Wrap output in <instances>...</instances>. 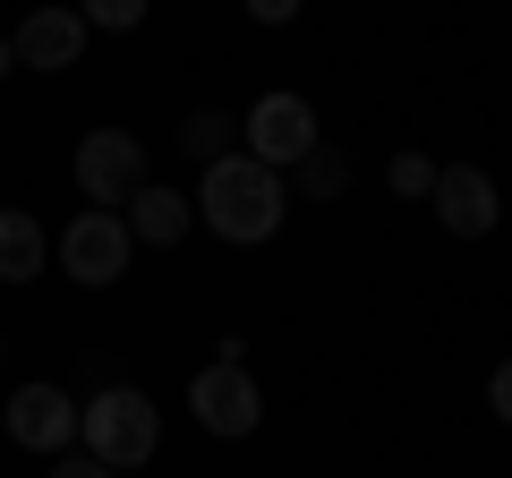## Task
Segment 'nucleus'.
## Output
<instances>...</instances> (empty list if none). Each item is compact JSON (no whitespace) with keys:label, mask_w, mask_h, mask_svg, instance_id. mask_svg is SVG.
<instances>
[{"label":"nucleus","mask_w":512,"mask_h":478,"mask_svg":"<svg viewBox=\"0 0 512 478\" xmlns=\"http://www.w3.org/2000/svg\"><path fill=\"white\" fill-rule=\"evenodd\" d=\"M197 222L214 239H231V248H265V239L282 231V214H291V188L274 180L265 163H248V154H222V163H205L197 180Z\"/></svg>","instance_id":"nucleus-1"},{"label":"nucleus","mask_w":512,"mask_h":478,"mask_svg":"<svg viewBox=\"0 0 512 478\" xmlns=\"http://www.w3.org/2000/svg\"><path fill=\"white\" fill-rule=\"evenodd\" d=\"M77 436H86V461H103V470L120 478V470H146V461L163 453V410L137 385H103L77 410Z\"/></svg>","instance_id":"nucleus-2"},{"label":"nucleus","mask_w":512,"mask_h":478,"mask_svg":"<svg viewBox=\"0 0 512 478\" xmlns=\"http://www.w3.org/2000/svg\"><path fill=\"white\" fill-rule=\"evenodd\" d=\"M316 146H325V137H316V103H308V94H256V111H248V163H265L282 180V171H299Z\"/></svg>","instance_id":"nucleus-3"},{"label":"nucleus","mask_w":512,"mask_h":478,"mask_svg":"<svg viewBox=\"0 0 512 478\" xmlns=\"http://www.w3.org/2000/svg\"><path fill=\"white\" fill-rule=\"evenodd\" d=\"M77 188H86L94 214H120V205L146 188V146L128 129H86L77 137Z\"/></svg>","instance_id":"nucleus-4"},{"label":"nucleus","mask_w":512,"mask_h":478,"mask_svg":"<svg viewBox=\"0 0 512 478\" xmlns=\"http://www.w3.org/2000/svg\"><path fill=\"white\" fill-rule=\"evenodd\" d=\"M188 410H197L205 436H256V419H265V393H256V376L239 368V359H214V368L188 376Z\"/></svg>","instance_id":"nucleus-5"},{"label":"nucleus","mask_w":512,"mask_h":478,"mask_svg":"<svg viewBox=\"0 0 512 478\" xmlns=\"http://www.w3.org/2000/svg\"><path fill=\"white\" fill-rule=\"evenodd\" d=\"M128 248H137L128 222L120 214H94V205L60 231V265H69V282H86V291H111V282L128 274Z\"/></svg>","instance_id":"nucleus-6"},{"label":"nucleus","mask_w":512,"mask_h":478,"mask_svg":"<svg viewBox=\"0 0 512 478\" xmlns=\"http://www.w3.org/2000/svg\"><path fill=\"white\" fill-rule=\"evenodd\" d=\"M427 197H436V222H444L453 239H487L495 222H504V197H495V171H478V163H444Z\"/></svg>","instance_id":"nucleus-7"},{"label":"nucleus","mask_w":512,"mask_h":478,"mask_svg":"<svg viewBox=\"0 0 512 478\" xmlns=\"http://www.w3.org/2000/svg\"><path fill=\"white\" fill-rule=\"evenodd\" d=\"M9 444H26V453H69L77 444V402L60 385H18L9 393Z\"/></svg>","instance_id":"nucleus-8"},{"label":"nucleus","mask_w":512,"mask_h":478,"mask_svg":"<svg viewBox=\"0 0 512 478\" xmlns=\"http://www.w3.org/2000/svg\"><path fill=\"white\" fill-rule=\"evenodd\" d=\"M9 52H18V69H77L86 60V18L77 9H35L9 35Z\"/></svg>","instance_id":"nucleus-9"},{"label":"nucleus","mask_w":512,"mask_h":478,"mask_svg":"<svg viewBox=\"0 0 512 478\" xmlns=\"http://www.w3.org/2000/svg\"><path fill=\"white\" fill-rule=\"evenodd\" d=\"M128 239H146V248H180V239H188V222H197V205H188L180 197V188H137V197H128Z\"/></svg>","instance_id":"nucleus-10"},{"label":"nucleus","mask_w":512,"mask_h":478,"mask_svg":"<svg viewBox=\"0 0 512 478\" xmlns=\"http://www.w3.org/2000/svg\"><path fill=\"white\" fill-rule=\"evenodd\" d=\"M43 257H52V239L26 205H0V282H35Z\"/></svg>","instance_id":"nucleus-11"},{"label":"nucleus","mask_w":512,"mask_h":478,"mask_svg":"<svg viewBox=\"0 0 512 478\" xmlns=\"http://www.w3.org/2000/svg\"><path fill=\"white\" fill-rule=\"evenodd\" d=\"M291 188H299V197H342V188H350V163H342L333 146H316L308 163L291 171Z\"/></svg>","instance_id":"nucleus-12"},{"label":"nucleus","mask_w":512,"mask_h":478,"mask_svg":"<svg viewBox=\"0 0 512 478\" xmlns=\"http://www.w3.org/2000/svg\"><path fill=\"white\" fill-rule=\"evenodd\" d=\"M180 146L197 154V163H222V154H231V120H222V111H188Z\"/></svg>","instance_id":"nucleus-13"},{"label":"nucleus","mask_w":512,"mask_h":478,"mask_svg":"<svg viewBox=\"0 0 512 478\" xmlns=\"http://www.w3.org/2000/svg\"><path fill=\"white\" fill-rule=\"evenodd\" d=\"M384 180H393V197H427V188H436V163H427V154H393Z\"/></svg>","instance_id":"nucleus-14"},{"label":"nucleus","mask_w":512,"mask_h":478,"mask_svg":"<svg viewBox=\"0 0 512 478\" xmlns=\"http://www.w3.org/2000/svg\"><path fill=\"white\" fill-rule=\"evenodd\" d=\"M77 18H86V26H111V35H128V26L146 18V9H137V0H86Z\"/></svg>","instance_id":"nucleus-15"},{"label":"nucleus","mask_w":512,"mask_h":478,"mask_svg":"<svg viewBox=\"0 0 512 478\" xmlns=\"http://www.w3.org/2000/svg\"><path fill=\"white\" fill-rule=\"evenodd\" d=\"M487 410L512 427V359H495V376H487Z\"/></svg>","instance_id":"nucleus-16"},{"label":"nucleus","mask_w":512,"mask_h":478,"mask_svg":"<svg viewBox=\"0 0 512 478\" xmlns=\"http://www.w3.org/2000/svg\"><path fill=\"white\" fill-rule=\"evenodd\" d=\"M52 478H111V470H103V461H86V453H60Z\"/></svg>","instance_id":"nucleus-17"},{"label":"nucleus","mask_w":512,"mask_h":478,"mask_svg":"<svg viewBox=\"0 0 512 478\" xmlns=\"http://www.w3.org/2000/svg\"><path fill=\"white\" fill-rule=\"evenodd\" d=\"M9 69H18V52H9V35H0V77H9Z\"/></svg>","instance_id":"nucleus-18"}]
</instances>
